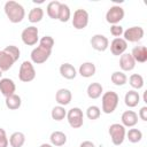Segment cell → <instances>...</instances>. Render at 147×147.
Listing matches in <instances>:
<instances>
[{"instance_id": "38", "label": "cell", "mask_w": 147, "mask_h": 147, "mask_svg": "<svg viewBox=\"0 0 147 147\" xmlns=\"http://www.w3.org/2000/svg\"><path fill=\"white\" fill-rule=\"evenodd\" d=\"M138 117H139L141 121H144V122L147 121V107H146V106H144V107L140 108L139 114H138Z\"/></svg>"}, {"instance_id": "5", "label": "cell", "mask_w": 147, "mask_h": 147, "mask_svg": "<svg viewBox=\"0 0 147 147\" xmlns=\"http://www.w3.org/2000/svg\"><path fill=\"white\" fill-rule=\"evenodd\" d=\"M67 119L69 125L72 129H79L84 124V114L83 110L78 107H74L67 111Z\"/></svg>"}, {"instance_id": "8", "label": "cell", "mask_w": 147, "mask_h": 147, "mask_svg": "<svg viewBox=\"0 0 147 147\" xmlns=\"http://www.w3.org/2000/svg\"><path fill=\"white\" fill-rule=\"evenodd\" d=\"M88 18H90L88 13L85 9H83V8L76 9L74 13V16H72V26L76 30H83L87 26Z\"/></svg>"}, {"instance_id": "34", "label": "cell", "mask_w": 147, "mask_h": 147, "mask_svg": "<svg viewBox=\"0 0 147 147\" xmlns=\"http://www.w3.org/2000/svg\"><path fill=\"white\" fill-rule=\"evenodd\" d=\"M3 51H5L8 55H10L15 62H16V61L20 59V56H21V51H20V48H18L17 46H15V45H8V46L5 47Z\"/></svg>"}, {"instance_id": "15", "label": "cell", "mask_w": 147, "mask_h": 147, "mask_svg": "<svg viewBox=\"0 0 147 147\" xmlns=\"http://www.w3.org/2000/svg\"><path fill=\"white\" fill-rule=\"evenodd\" d=\"M71 99H72V93L68 88H60L55 93V101L59 103V106L64 107L69 105L71 102Z\"/></svg>"}, {"instance_id": "37", "label": "cell", "mask_w": 147, "mask_h": 147, "mask_svg": "<svg viewBox=\"0 0 147 147\" xmlns=\"http://www.w3.org/2000/svg\"><path fill=\"white\" fill-rule=\"evenodd\" d=\"M8 145L9 140L7 138V133L2 127H0V147H8Z\"/></svg>"}, {"instance_id": "7", "label": "cell", "mask_w": 147, "mask_h": 147, "mask_svg": "<svg viewBox=\"0 0 147 147\" xmlns=\"http://www.w3.org/2000/svg\"><path fill=\"white\" fill-rule=\"evenodd\" d=\"M52 54V51L51 49H47L40 45H38L37 47H34L32 51H31V54H30V57H31V62L34 63V64H41V63H45L49 56Z\"/></svg>"}, {"instance_id": "3", "label": "cell", "mask_w": 147, "mask_h": 147, "mask_svg": "<svg viewBox=\"0 0 147 147\" xmlns=\"http://www.w3.org/2000/svg\"><path fill=\"white\" fill-rule=\"evenodd\" d=\"M108 133L110 136L111 142L115 146H119L123 144V141L125 140V136H126V131L125 127L121 124V123H113L109 129H108Z\"/></svg>"}, {"instance_id": "36", "label": "cell", "mask_w": 147, "mask_h": 147, "mask_svg": "<svg viewBox=\"0 0 147 147\" xmlns=\"http://www.w3.org/2000/svg\"><path fill=\"white\" fill-rule=\"evenodd\" d=\"M123 32H124V29H123V26L119 25V24H114V25L110 26V33H111L115 38H119V37L123 34Z\"/></svg>"}, {"instance_id": "19", "label": "cell", "mask_w": 147, "mask_h": 147, "mask_svg": "<svg viewBox=\"0 0 147 147\" xmlns=\"http://www.w3.org/2000/svg\"><path fill=\"white\" fill-rule=\"evenodd\" d=\"M60 74H61V76L63 77V78H65V79H75L76 78V76H77V70H76V68L72 65V64H70V63H62L61 65H60Z\"/></svg>"}, {"instance_id": "33", "label": "cell", "mask_w": 147, "mask_h": 147, "mask_svg": "<svg viewBox=\"0 0 147 147\" xmlns=\"http://www.w3.org/2000/svg\"><path fill=\"white\" fill-rule=\"evenodd\" d=\"M101 115V109L98 107V106H90L87 109H86V117L91 121H95L100 117Z\"/></svg>"}, {"instance_id": "42", "label": "cell", "mask_w": 147, "mask_h": 147, "mask_svg": "<svg viewBox=\"0 0 147 147\" xmlns=\"http://www.w3.org/2000/svg\"><path fill=\"white\" fill-rule=\"evenodd\" d=\"M1 78H2V71L0 70V79H1Z\"/></svg>"}, {"instance_id": "31", "label": "cell", "mask_w": 147, "mask_h": 147, "mask_svg": "<svg viewBox=\"0 0 147 147\" xmlns=\"http://www.w3.org/2000/svg\"><path fill=\"white\" fill-rule=\"evenodd\" d=\"M125 138H127L130 142L137 144V142H139V141L142 139V132H141L139 129H130V130L126 132Z\"/></svg>"}, {"instance_id": "16", "label": "cell", "mask_w": 147, "mask_h": 147, "mask_svg": "<svg viewBox=\"0 0 147 147\" xmlns=\"http://www.w3.org/2000/svg\"><path fill=\"white\" fill-rule=\"evenodd\" d=\"M136 67V61L133 60L131 53H124L119 56V68L122 71H131Z\"/></svg>"}, {"instance_id": "23", "label": "cell", "mask_w": 147, "mask_h": 147, "mask_svg": "<svg viewBox=\"0 0 147 147\" xmlns=\"http://www.w3.org/2000/svg\"><path fill=\"white\" fill-rule=\"evenodd\" d=\"M14 63H15V61L13 60V57L10 55H8L3 49L0 51V70L1 71L9 70Z\"/></svg>"}, {"instance_id": "4", "label": "cell", "mask_w": 147, "mask_h": 147, "mask_svg": "<svg viewBox=\"0 0 147 147\" xmlns=\"http://www.w3.org/2000/svg\"><path fill=\"white\" fill-rule=\"evenodd\" d=\"M36 78V70L31 61H23L18 70V79L23 83H30Z\"/></svg>"}, {"instance_id": "32", "label": "cell", "mask_w": 147, "mask_h": 147, "mask_svg": "<svg viewBox=\"0 0 147 147\" xmlns=\"http://www.w3.org/2000/svg\"><path fill=\"white\" fill-rule=\"evenodd\" d=\"M51 116L54 121H62L67 116V110L62 106H55L51 111Z\"/></svg>"}, {"instance_id": "25", "label": "cell", "mask_w": 147, "mask_h": 147, "mask_svg": "<svg viewBox=\"0 0 147 147\" xmlns=\"http://www.w3.org/2000/svg\"><path fill=\"white\" fill-rule=\"evenodd\" d=\"M8 140H9V145L11 147H22L25 142V136L23 132L16 131V132L10 134Z\"/></svg>"}, {"instance_id": "2", "label": "cell", "mask_w": 147, "mask_h": 147, "mask_svg": "<svg viewBox=\"0 0 147 147\" xmlns=\"http://www.w3.org/2000/svg\"><path fill=\"white\" fill-rule=\"evenodd\" d=\"M119 96L114 91L105 92L101 95V109L105 114H111L115 111V109L118 106Z\"/></svg>"}, {"instance_id": "27", "label": "cell", "mask_w": 147, "mask_h": 147, "mask_svg": "<svg viewBox=\"0 0 147 147\" xmlns=\"http://www.w3.org/2000/svg\"><path fill=\"white\" fill-rule=\"evenodd\" d=\"M42 18H44V9L41 7H34L28 14V20L31 23H38Z\"/></svg>"}, {"instance_id": "10", "label": "cell", "mask_w": 147, "mask_h": 147, "mask_svg": "<svg viewBox=\"0 0 147 147\" xmlns=\"http://www.w3.org/2000/svg\"><path fill=\"white\" fill-rule=\"evenodd\" d=\"M145 34V31L141 26H131L124 30L123 32V39L126 42H138L139 40L142 39Z\"/></svg>"}, {"instance_id": "20", "label": "cell", "mask_w": 147, "mask_h": 147, "mask_svg": "<svg viewBox=\"0 0 147 147\" xmlns=\"http://www.w3.org/2000/svg\"><path fill=\"white\" fill-rule=\"evenodd\" d=\"M86 93H87V96L90 99H98L103 94V87H102V85L100 83H96V82L95 83H91L87 86Z\"/></svg>"}, {"instance_id": "17", "label": "cell", "mask_w": 147, "mask_h": 147, "mask_svg": "<svg viewBox=\"0 0 147 147\" xmlns=\"http://www.w3.org/2000/svg\"><path fill=\"white\" fill-rule=\"evenodd\" d=\"M131 55H132L133 60L136 61V63L137 62L145 63L147 61V48H146V46L140 45V46L133 47V49L131 52Z\"/></svg>"}, {"instance_id": "30", "label": "cell", "mask_w": 147, "mask_h": 147, "mask_svg": "<svg viewBox=\"0 0 147 147\" xmlns=\"http://www.w3.org/2000/svg\"><path fill=\"white\" fill-rule=\"evenodd\" d=\"M129 84L131 85V87L136 91V90H140L144 86V77L139 74H132L129 77Z\"/></svg>"}, {"instance_id": "13", "label": "cell", "mask_w": 147, "mask_h": 147, "mask_svg": "<svg viewBox=\"0 0 147 147\" xmlns=\"http://www.w3.org/2000/svg\"><path fill=\"white\" fill-rule=\"evenodd\" d=\"M16 91V85L13 79L10 78H1L0 79V93L7 98L11 94H15Z\"/></svg>"}, {"instance_id": "29", "label": "cell", "mask_w": 147, "mask_h": 147, "mask_svg": "<svg viewBox=\"0 0 147 147\" xmlns=\"http://www.w3.org/2000/svg\"><path fill=\"white\" fill-rule=\"evenodd\" d=\"M71 17V11H70V8L67 3H62L61 2V6H60V9H59V16H57V20L62 23H65L70 20Z\"/></svg>"}, {"instance_id": "18", "label": "cell", "mask_w": 147, "mask_h": 147, "mask_svg": "<svg viewBox=\"0 0 147 147\" xmlns=\"http://www.w3.org/2000/svg\"><path fill=\"white\" fill-rule=\"evenodd\" d=\"M95 71H96V67L93 62H84L80 64V67L78 69V74L84 78H90V77L94 76Z\"/></svg>"}, {"instance_id": "9", "label": "cell", "mask_w": 147, "mask_h": 147, "mask_svg": "<svg viewBox=\"0 0 147 147\" xmlns=\"http://www.w3.org/2000/svg\"><path fill=\"white\" fill-rule=\"evenodd\" d=\"M124 15H125L124 9L118 5H114L106 13V21L111 25L118 24L124 18Z\"/></svg>"}, {"instance_id": "21", "label": "cell", "mask_w": 147, "mask_h": 147, "mask_svg": "<svg viewBox=\"0 0 147 147\" xmlns=\"http://www.w3.org/2000/svg\"><path fill=\"white\" fill-rule=\"evenodd\" d=\"M124 102L129 108H134L138 106V103L140 102V95L137 91L131 90L129 92H126L125 96H124Z\"/></svg>"}, {"instance_id": "22", "label": "cell", "mask_w": 147, "mask_h": 147, "mask_svg": "<svg viewBox=\"0 0 147 147\" xmlns=\"http://www.w3.org/2000/svg\"><path fill=\"white\" fill-rule=\"evenodd\" d=\"M49 140H51V145L55 147H60L67 142V136L62 131H53L49 136Z\"/></svg>"}, {"instance_id": "12", "label": "cell", "mask_w": 147, "mask_h": 147, "mask_svg": "<svg viewBox=\"0 0 147 147\" xmlns=\"http://www.w3.org/2000/svg\"><path fill=\"white\" fill-rule=\"evenodd\" d=\"M127 48V42L123 39V38H114L110 42V52L113 55L116 56H121L122 54L125 53Z\"/></svg>"}, {"instance_id": "35", "label": "cell", "mask_w": 147, "mask_h": 147, "mask_svg": "<svg viewBox=\"0 0 147 147\" xmlns=\"http://www.w3.org/2000/svg\"><path fill=\"white\" fill-rule=\"evenodd\" d=\"M39 45L42 46V47H45V48H47V49H51L52 51L53 49V46H54V39L51 36H44L39 40Z\"/></svg>"}, {"instance_id": "11", "label": "cell", "mask_w": 147, "mask_h": 147, "mask_svg": "<svg viewBox=\"0 0 147 147\" xmlns=\"http://www.w3.org/2000/svg\"><path fill=\"white\" fill-rule=\"evenodd\" d=\"M90 44H91L92 48L98 51V52H105L109 47L108 38L106 36H103V34H100V33L92 36V38L90 40Z\"/></svg>"}, {"instance_id": "41", "label": "cell", "mask_w": 147, "mask_h": 147, "mask_svg": "<svg viewBox=\"0 0 147 147\" xmlns=\"http://www.w3.org/2000/svg\"><path fill=\"white\" fill-rule=\"evenodd\" d=\"M144 102H147V91L144 93Z\"/></svg>"}, {"instance_id": "14", "label": "cell", "mask_w": 147, "mask_h": 147, "mask_svg": "<svg viewBox=\"0 0 147 147\" xmlns=\"http://www.w3.org/2000/svg\"><path fill=\"white\" fill-rule=\"evenodd\" d=\"M121 122L124 127H133L138 123V114L133 110H125L121 116Z\"/></svg>"}, {"instance_id": "1", "label": "cell", "mask_w": 147, "mask_h": 147, "mask_svg": "<svg viewBox=\"0 0 147 147\" xmlns=\"http://www.w3.org/2000/svg\"><path fill=\"white\" fill-rule=\"evenodd\" d=\"M5 14L7 16V18L11 22V23H21L23 21V18L25 17V9L24 7L18 3L17 1L14 0H9L5 3L3 7Z\"/></svg>"}, {"instance_id": "39", "label": "cell", "mask_w": 147, "mask_h": 147, "mask_svg": "<svg viewBox=\"0 0 147 147\" xmlns=\"http://www.w3.org/2000/svg\"><path fill=\"white\" fill-rule=\"evenodd\" d=\"M79 147H95V145H94V142H92L90 140H85V141L80 142Z\"/></svg>"}, {"instance_id": "28", "label": "cell", "mask_w": 147, "mask_h": 147, "mask_svg": "<svg viewBox=\"0 0 147 147\" xmlns=\"http://www.w3.org/2000/svg\"><path fill=\"white\" fill-rule=\"evenodd\" d=\"M110 80L116 86H123L127 83V76L123 71H114L110 76Z\"/></svg>"}, {"instance_id": "26", "label": "cell", "mask_w": 147, "mask_h": 147, "mask_svg": "<svg viewBox=\"0 0 147 147\" xmlns=\"http://www.w3.org/2000/svg\"><path fill=\"white\" fill-rule=\"evenodd\" d=\"M60 6H61V2H60V1H56V0L48 2L47 7H46V13H47V15H48L49 18H52V20H57Z\"/></svg>"}, {"instance_id": "6", "label": "cell", "mask_w": 147, "mask_h": 147, "mask_svg": "<svg viewBox=\"0 0 147 147\" xmlns=\"http://www.w3.org/2000/svg\"><path fill=\"white\" fill-rule=\"evenodd\" d=\"M21 39L23 44L28 46H33L39 41V30L37 26L31 25L25 28L21 33Z\"/></svg>"}, {"instance_id": "24", "label": "cell", "mask_w": 147, "mask_h": 147, "mask_svg": "<svg viewBox=\"0 0 147 147\" xmlns=\"http://www.w3.org/2000/svg\"><path fill=\"white\" fill-rule=\"evenodd\" d=\"M5 103H6V107L9 109V110H16L21 107L22 105V99L20 95H17L16 93L15 94H11L9 96L6 98L5 100Z\"/></svg>"}, {"instance_id": "40", "label": "cell", "mask_w": 147, "mask_h": 147, "mask_svg": "<svg viewBox=\"0 0 147 147\" xmlns=\"http://www.w3.org/2000/svg\"><path fill=\"white\" fill-rule=\"evenodd\" d=\"M40 147H54L53 145H51V144H41L40 145Z\"/></svg>"}]
</instances>
